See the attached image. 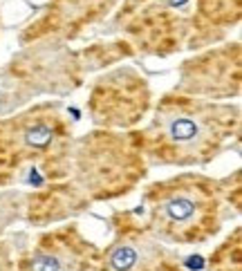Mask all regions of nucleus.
Instances as JSON below:
<instances>
[{
	"label": "nucleus",
	"mask_w": 242,
	"mask_h": 271,
	"mask_svg": "<svg viewBox=\"0 0 242 271\" xmlns=\"http://www.w3.org/2000/svg\"><path fill=\"white\" fill-rule=\"evenodd\" d=\"M238 128V108L186 94H168L155 119L139 134L142 150L162 164H204L222 150Z\"/></svg>",
	"instance_id": "obj_1"
},
{
	"label": "nucleus",
	"mask_w": 242,
	"mask_h": 271,
	"mask_svg": "<svg viewBox=\"0 0 242 271\" xmlns=\"http://www.w3.org/2000/svg\"><path fill=\"white\" fill-rule=\"evenodd\" d=\"M146 204L148 231L162 242L195 245L220 227V197L206 177L184 175L150 186Z\"/></svg>",
	"instance_id": "obj_2"
},
{
	"label": "nucleus",
	"mask_w": 242,
	"mask_h": 271,
	"mask_svg": "<svg viewBox=\"0 0 242 271\" xmlns=\"http://www.w3.org/2000/svg\"><path fill=\"white\" fill-rule=\"evenodd\" d=\"M70 126L56 105H38L18 117L0 121V171L20 168L25 164H59L63 155H52V148L65 150Z\"/></svg>",
	"instance_id": "obj_3"
},
{
	"label": "nucleus",
	"mask_w": 242,
	"mask_h": 271,
	"mask_svg": "<svg viewBox=\"0 0 242 271\" xmlns=\"http://www.w3.org/2000/svg\"><path fill=\"white\" fill-rule=\"evenodd\" d=\"M148 108V86L132 70H119L99 83L92 94V117L103 128L132 126Z\"/></svg>",
	"instance_id": "obj_4"
},
{
	"label": "nucleus",
	"mask_w": 242,
	"mask_h": 271,
	"mask_svg": "<svg viewBox=\"0 0 242 271\" xmlns=\"http://www.w3.org/2000/svg\"><path fill=\"white\" fill-rule=\"evenodd\" d=\"M18 271H101V253L76 229H63L43 235Z\"/></svg>",
	"instance_id": "obj_5"
},
{
	"label": "nucleus",
	"mask_w": 242,
	"mask_h": 271,
	"mask_svg": "<svg viewBox=\"0 0 242 271\" xmlns=\"http://www.w3.org/2000/svg\"><path fill=\"white\" fill-rule=\"evenodd\" d=\"M101 271H184L179 258L148 229H123L101 253Z\"/></svg>",
	"instance_id": "obj_6"
},
{
	"label": "nucleus",
	"mask_w": 242,
	"mask_h": 271,
	"mask_svg": "<svg viewBox=\"0 0 242 271\" xmlns=\"http://www.w3.org/2000/svg\"><path fill=\"white\" fill-rule=\"evenodd\" d=\"M211 271H240V233L233 240V249L231 240L218 249V253L211 258Z\"/></svg>",
	"instance_id": "obj_7"
},
{
	"label": "nucleus",
	"mask_w": 242,
	"mask_h": 271,
	"mask_svg": "<svg viewBox=\"0 0 242 271\" xmlns=\"http://www.w3.org/2000/svg\"><path fill=\"white\" fill-rule=\"evenodd\" d=\"M0 271H11V269H9V262L5 260L3 253H0Z\"/></svg>",
	"instance_id": "obj_8"
}]
</instances>
